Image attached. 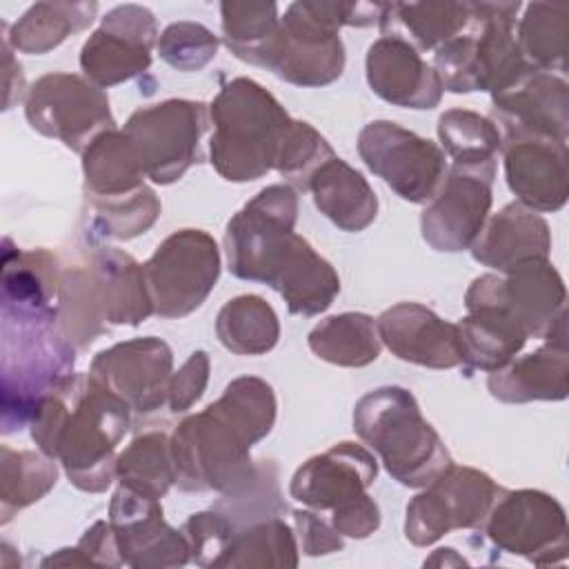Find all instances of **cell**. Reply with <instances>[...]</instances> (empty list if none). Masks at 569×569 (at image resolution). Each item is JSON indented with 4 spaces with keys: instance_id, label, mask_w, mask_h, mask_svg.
<instances>
[{
    "instance_id": "obj_1",
    "label": "cell",
    "mask_w": 569,
    "mask_h": 569,
    "mask_svg": "<svg viewBox=\"0 0 569 569\" xmlns=\"http://www.w3.org/2000/svg\"><path fill=\"white\" fill-rule=\"evenodd\" d=\"M129 427V405L89 373H73L60 391L44 396L29 422L38 449L87 493H102L116 480V449Z\"/></svg>"
},
{
    "instance_id": "obj_2",
    "label": "cell",
    "mask_w": 569,
    "mask_h": 569,
    "mask_svg": "<svg viewBox=\"0 0 569 569\" xmlns=\"http://www.w3.org/2000/svg\"><path fill=\"white\" fill-rule=\"evenodd\" d=\"M269 433L256 413L222 393L187 416L169 436L178 489L220 496L238 491L256 478L258 460L251 458V447Z\"/></svg>"
},
{
    "instance_id": "obj_3",
    "label": "cell",
    "mask_w": 569,
    "mask_h": 569,
    "mask_svg": "<svg viewBox=\"0 0 569 569\" xmlns=\"http://www.w3.org/2000/svg\"><path fill=\"white\" fill-rule=\"evenodd\" d=\"M382 2H291L284 16H280V24L262 51L258 67L293 87H327L345 71L340 29L378 24Z\"/></svg>"
},
{
    "instance_id": "obj_4",
    "label": "cell",
    "mask_w": 569,
    "mask_h": 569,
    "mask_svg": "<svg viewBox=\"0 0 569 569\" xmlns=\"http://www.w3.org/2000/svg\"><path fill=\"white\" fill-rule=\"evenodd\" d=\"M209 158L229 182H251L269 173L293 120L276 96L251 78L224 82L209 104Z\"/></svg>"
},
{
    "instance_id": "obj_5",
    "label": "cell",
    "mask_w": 569,
    "mask_h": 569,
    "mask_svg": "<svg viewBox=\"0 0 569 569\" xmlns=\"http://www.w3.org/2000/svg\"><path fill=\"white\" fill-rule=\"evenodd\" d=\"M353 431L402 487L422 489L453 465L442 438L405 387L367 391L353 407Z\"/></svg>"
},
{
    "instance_id": "obj_6",
    "label": "cell",
    "mask_w": 569,
    "mask_h": 569,
    "mask_svg": "<svg viewBox=\"0 0 569 569\" xmlns=\"http://www.w3.org/2000/svg\"><path fill=\"white\" fill-rule=\"evenodd\" d=\"M73 362L58 320L2 316V433L29 427L38 402L73 378Z\"/></svg>"
},
{
    "instance_id": "obj_7",
    "label": "cell",
    "mask_w": 569,
    "mask_h": 569,
    "mask_svg": "<svg viewBox=\"0 0 569 569\" xmlns=\"http://www.w3.org/2000/svg\"><path fill=\"white\" fill-rule=\"evenodd\" d=\"M298 191L284 184L260 189L224 229L229 271L240 280L271 284L296 240Z\"/></svg>"
},
{
    "instance_id": "obj_8",
    "label": "cell",
    "mask_w": 569,
    "mask_h": 569,
    "mask_svg": "<svg viewBox=\"0 0 569 569\" xmlns=\"http://www.w3.org/2000/svg\"><path fill=\"white\" fill-rule=\"evenodd\" d=\"M567 289L549 260L522 264L509 273H482L465 293V307H500L529 338L567 347Z\"/></svg>"
},
{
    "instance_id": "obj_9",
    "label": "cell",
    "mask_w": 569,
    "mask_h": 569,
    "mask_svg": "<svg viewBox=\"0 0 569 569\" xmlns=\"http://www.w3.org/2000/svg\"><path fill=\"white\" fill-rule=\"evenodd\" d=\"M209 122V104L169 98L133 111L122 133L138 151L147 178L156 184H171L204 158L200 140Z\"/></svg>"
},
{
    "instance_id": "obj_10",
    "label": "cell",
    "mask_w": 569,
    "mask_h": 569,
    "mask_svg": "<svg viewBox=\"0 0 569 569\" xmlns=\"http://www.w3.org/2000/svg\"><path fill=\"white\" fill-rule=\"evenodd\" d=\"M153 316L184 318L202 307L220 278V249L202 229L167 236L142 264Z\"/></svg>"
},
{
    "instance_id": "obj_11",
    "label": "cell",
    "mask_w": 569,
    "mask_h": 569,
    "mask_svg": "<svg viewBox=\"0 0 569 569\" xmlns=\"http://www.w3.org/2000/svg\"><path fill=\"white\" fill-rule=\"evenodd\" d=\"M24 118L40 136L80 153L104 131L116 129L104 89L78 73L53 71L29 84Z\"/></svg>"
},
{
    "instance_id": "obj_12",
    "label": "cell",
    "mask_w": 569,
    "mask_h": 569,
    "mask_svg": "<svg viewBox=\"0 0 569 569\" xmlns=\"http://www.w3.org/2000/svg\"><path fill=\"white\" fill-rule=\"evenodd\" d=\"M502 491L489 473L451 465L409 500L405 538L413 547H431L456 529H482Z\"/></svg>"
},
{
    "instance_id": "obj_13",
    "label": "cell",
    "mask_w": 569,
    "mask_h": 569,
    "mask_svg": "<svg viewBox=\"0 0 569 569\" xmlns=\"http://www.w3.org/2000/svg\"><path fill=\"white\" fill-rule=\"evenodd\" d=\"M482 533L498 551L527 558L538 567L565 562L569 553L565 507L540 489H505L493 502Z\"/></svg>"
},
{
    "instance_id": "obj_14",
    "label": "cell",
    "mask_w": 569,
    "mask_h": 569,
    "mask_svg": "<svg viewBox=\"0 0 569 569\" xmlns=\"http://www.w3.org/2000/svg\"><path fill=\"white\" fill-rule=\"evenodd\" d=\"M358 156L391 191L413 204L429 202L447 173L438 142L391 120H373L360 129Z\"/></svg>"
},
{
    "instance_id": "obj_15",
    "label": "cell",
    "mask_w": 569,
    "mask_h": 569,
    "mask_svg": "<svg viewBox=\"0 0 569 569\" xmlns=\"http://www.w3.org/2000/svg\"><path fill=\"white\" fill-rule=\"evenodd\" d=\"M160 33L151 9L142 4H118L102 18L100 27L80 49V69L100 89L138 78L151 67V51Z\"/></svg>"
},
{
    "instance_id": "obj_16",
    "label": "cell",
    "mask_w": 569,
    "mask_h": 569,
    "mask_svg": "<svg viewBox=\"0 0 569 569\" xmlns=\"http://www.w3.org/2000/svg\"><path fill=\"white\" fill-rule=\"evenodd\" d=\"M493 180L496 169L447 167L438 193L420 216L425 242L442 253L467 251L489 218Z\"/></svg>"
},
{
    "instance_id": "obj_17",
    "label": "cell",
    "mask_w": 569,
    "mask_h": 569,
    "mask_svg": "<svg viewBox=\"0 0 569 569\" xmlns=\"http://www.w3.org/2000/svg\"><path fill=\"white\" fill-rule=\"evenodd\" d=\"M171 373L173 351L156 336L118 342L96 353L89 367V376L124 400L136 413H153L167 407Z\"/></svg>"
},
{
    "instance_id": "obj_18",
    "label": "cell",
    "mask_w": 569,
    "mask_h": 569,
    "mask_svg": "<svg viewBox=\"0 0 569 569\" xmlns=\"http://www.w3.org/2000/svg\"><path fill=\"white\" fill-rule=\"evenodd\" d=\"M122 565L133 569H173L191 562V549L182 529H173L160 500L118 487L109 505Z\"/></svg>"
},
{
    "instance_id": "obj_19",
    "label": "cell",
    "mask_w": 569,
    "mask_h": 569,
    "mask_svg": "<svg viewBox=\"0 0 569 569\" xmlns=\"http://www.w3.org/2000/svg\"><path fill=\"white\" fill-rule=\"evenodd\" d=\"M491 120L507 138H549L567 144L569 84L556 73L531 69L513 87L491 96Z\"/></svg>"
},
{
    "instance_id": "obj_20",
    "label": "cell",
    "mask_w": 569,
    "mask_h": 569,
    "mask_svg": "<svg viewBox=\"0 0 569 569\" xmlns=\"http://www.w3.org/2000/svg\"><path fill=\"white\" fill-rule=\"evenodd\" d=\"M376 478V456L365 445L342 440L296 469L289 482V496L313 511H333L367 493Z\"/></svg>"
},
{
    "instance_id": "obj_21",
    "label": "cell",
    "mask_w": 569,
    "mask_h": 569,
    "mask_svg": "<svg viewBox=\"0 0 569 569\" xmlns=\"http://www.w3.org/2000/svg\"><path fill=\"white\" fill-rule=\"evenodd\" d=\"M380 342L400 360L427 369L462 365L456 322L420 302H398L376 318Z\"/></svg>"
},
{
    "instance_id": "obj_22",
    "label": "cell",
    "mask_w": 569,
    "mask_h": 569,
    "mask_svg": "<svg viewBox=\"0 0 569 569\" xmlns=\"http://www.w3.org/2000/svg\"><path fill=\"white\" fill-rule=\"evenodd\" d=\"M365 69L371 91L393 107L422 111L442 100V84L433 67L400 38L380 36L371 42Z\"/></svg>"
},
{
    "instance_id": "obj_23",
    "label": "cell",
    "mask_w": 569,
    "mask_h": 569,
    "mask_svg": "<svg viewBox=\"0 0 569 569\" xmlns=\"http://www.w3.org/2000/svg\"><path fill=\"white\" fill-rule=\"evenodd\" d=\"M505 178L520 204L553 213L567 202V144L549 138L502 140Z\"/></svg>"
},
{
    "instance_id": "obj_24",
    "label": "cell",
    "mask_w": 569,
    "mask_h": 569,
    "mask_svg": "<svg viewBox=\"0 0 569 569\" xmlns=\"http://www.w3.org/2000/svg\"><path fill=\"white\" fill-rule=\"evenodd\" d=\"M469 251L476 262L496 273H509L522 264L549 260L551 231L538 211L513 200L487 218Z\"/></svg>"
},
{
    "instance_id": "obj_25",
    "label": "cell",
    "mask_w": 569,
    "mask_h": 569,
    "mask_svg": "<svg viewBox=\"0 0 569 569\" xmlns=\"http://www.w3.org/2000/svg\"><path fill=\"white\" fill-rule=\"evenodd\" d=\"M62 269L47 249H18L2 242V316L18 320H58Z\"/></svg>"
},
{
    "instance_id": "obj_26",
    "label": "cell",
    "mask_w": 569,
    "mask_h": 569,
    "mask_svg": "<svg viewBox=\"0 0 569 569\" xmlns=\"http://www.w3.org/2000/svg\"><path fill=\"white\" fill-rule=\"evenodd\" d=\"M520 2H478L480 22L473 31L476 89L500 93L527 76L529 64L516 40V16Z\"/></svg>"
},
{
    "instance_id": "obj_27",
    "label": "cell",
    "mask_w": 569,
    "mask_h": 569,
    "mask_svg": "<svg viewBox=\"0 0 569 569\" xmlns=\"http://www.w3.org/2000/svg\"><path fill=\"white\" fill-rule=\"evenodd\" d=\"M84 262L93 298L107 327H136L153 316V302L147 291L142 264L133 256L116 247H96L89 251Z\"/></svg>"
},
{
    "instance_id": "obj_28",
    "label": "cell",
    "mask_w": 569,
    "mask_h": 569,
    "mask_svg": "<svg viewBox=\"0 0 569 569\" xmlns=\"http://www.w3.org/2000/svg\"><path fill=\"white\" fill-rule=\"evenodd\" d=\"M489 393L509 405L533 400L558 402L569 393V351L545 342L531 353L516 356L487 378Z\"/></svg>"
},
{
    "instance_id": "obj_29",
    "label": "cell",
    "mask_w": 569,
    "mask_h": 569,
    "mask_svg": "<svg viewBox=\"0 0 569 569\" xmlns=\"http://www.w3.org/2000/svg\"><path fill=\"white\" fill-rule=\"evenodd\" d=\"M476 22V2H387L378 29L382 36L409 42L416 51H436Z\"/></svg>"
},
{
    "instance_id": "obj_30",
    "label": "cell",
    "mask_w": 569,
    "mask_h": 569,
    "mask_svg": "<svg viewBox=\"0 0 569 569\" xmlns=\"http://www.w3.org/2000/svg\"><path fill=\"white\" fill-rule=\"evenodd\" d=\"M307 191L316 209L340 231H365L378 216V196L367 178L333 156L309 180Z\"/></svg>"
},
{
    "instance_id": "obj_31",
    "label": "cell",
    "mask_w": 569,
    "mask_h": 569,
    "mask_svg": "<svg viewBox=\"0 0 569 569\" xmlns=\"http://www.w3.org/2000/svg\"><path fill=\"white\" fill-rule=\"evenodd\" d=\"M269 287L282 296L289 313L311 318L331 307L340 293V278L331 262L298 233Z\"/></svg>"
},
{
    "instance_id": "obj_32",
    "label": "cell",
    "mask_w": 569,
    "mask_h": 569,
    "mask_svg": "<svg viewBox=\"0 0 569 569\" xmlns=\"http://www.w3.org/2000/svg\"><path fill=\"white\" fill-rule=\"evenodd\" d=\"M462 365L469 371H496L513 360L529 336L520 322L500 307L467 309L456 322Z\"/></svg>"
},
{
    "instance_id": "obj_33",
    "label": "cell",
    "mask_w": 569,
    "mask_h": 569,
    "mask_svg": "<svg viewBox=\"0 0 569 569\" xmlns=\"http://www.w3.org/2000/svg\"><path fill=\"white\" fill-rule=\"evenodd\" d=\"M98 16V2H36L13 24L2 22L13 51L42 56L69 36L84 31Z\"/></svg>"
},
{
    "instance_id": "obj_34",
    "label": "cell",
    "mask_w": 569,
    "mask_h": 569,
    "mask_svg": "<svg viewBox=\"0 0 569 569\" xmlns=\"http://www.w3.org/2000/svg\"><path fill=\"white\" fill-rule=\"evenodd\" d=\"M87 198H118L144 187V167L122 129L100 133L82 151Z\"/></svg>"
},
{
    "instance_id": "obj_35",
    "label": "cell",
    "mask_w": 569,
    "mask_h": 569,
    "mask_svg": "<svg viewBox=\"0 0 569 569\" xmlns=\"http://www.w3.org/2000/svg\"><path fill=\"white\" fill-rule=\"evenodd\" d=\"M313 356L338 367H367L378 360L382 342L369 313L345 311L320 320L307 336Z\"/></svg>"
},
{
    "instance_id": "obj_36",
    "label": "cell",
    "mask_w": 569,
    "mask_h": 569,
    "mask_svg": "<svg viewBox=\"0 0 569 569\" xmlns=\"http://www.w3.org/2000/svg\"><path fill=\"white\" fill-rule=\"evenodd\" d=\"M216 336L236 356H262L278 345L280 322L262 296L242 293L218 311Z\"/></svg>"
},
{
    "instance_id": "obj_37",
    "label": "cell",
    "mask_w": 569,
    "mask_h": 569,
    "mask_svg": "<svg viewBox=\"0 0 569 569\" xmlns=\"http://www.w3.org/2000/svg\"><path fill=\"white\" fill-rule=\"evenodd\" d=\"M58 482V460L44 451L0 449V522L44 498Z\"/></svg>"
},
{
    "instance_id": "obj_38",
    "label": "cell",
    "mask_w": 569,
    "mask_h": 569,
    "mask_svg": "<svg viewBox=\"0 0 569 569\" xmlns=\"http://www.w3.org/2000/svg\"><path fill=\"white\" fill-rule=\"evenodd\" d=\"M440 149L451 164L471 169H496L502 136L496 122L469 109H447L438 118Z\"/></svg>"
},
{
    "instance_id": "obj_39",
    "label": "cell",
    "mask_w": 569,
    "mask_h": 569,
    "mask_svg": "<svg viewBox=\"0 0 569 569\" xmlns=\"http://www.w3.org/2000/svg\"><path fill=\"white\" fill-rule=\"evenodd\" d=\"M569 7L565 2H531L516 24L518 47L529 64L553 73L567 69Z\"/></svg>"
},
{
    "instance_id": "obj_40",
    "label": "cell",
    "mask_w": 569,
    "mask_h": 569,
    "mask_svg": "<svg viewBox=\"0 0 569 569\" xmlns=\"http://www.w3.org/2000/svg\"><path fill=\"white\" fill-rule=\"evenodd\" d=\"M116 478L140 496L160 500L176 485L171 442L162 431H149L131 440L116 458Z\"/></svg>"
},
{
    "instance_id": "obj_41",
    "label": "cell",
    "mask_w": 569,
    "mask_h": 569,
    "mask_svg": "<svg viewBox=\"0 0 569 569\" xmlns=\"http://www.w3.org/2000/svg\"><path fill=\"white\" fill-rule=\"evenodd\" d=\"M298 542L293 529L276 518L240 527L220 558L218 567H298Z\"/></svg>"
},
{
    "instance_id": "obj_42",
    "label": "cell",
    "mask_w": 569,
    "mask_h": 569,
    "mask_svg": "<svg viewBox=\"0 0 569 569\" xmlns=\"http://www.w3.org/2000/svg\"><path fill=\"white\" fill-rule=\"evenodd\" d=\"M222 40L242 62L258 67V60L271 42L280 13L276 2H220Z\"/></svg>"
},
{
    "instance_id": "obj_43",
    "label": "cell",
    "mask_w": 569,
    "mask_h": 569,
    "mask_svg": "<svg viewBox=\"0 0 569 569\" xmlns=\"http://www.w3.org/2000/svg\"><path fill=\"white\" fill-rule=\"evenodd\" d=\"M91 229L111 240H131L147 233L160 216V198L151 187L118 198H89Z\"/></svg>"
},
{
    "instance_id": "obj_44",
    "label": "cell",
    "mask_w": 569,
    "mask_h": 569,
    "mask_svg": "<svg viewBox=\"0 0 569 569\" xmlns=\"http://www.w3.org/2000/svg\"><path fill=\"white\" fill-rule=\"evenodd\" d=\"M333 156L331 144L318 129L305 120H291L273 171H278L296 191H307L311 176Z\"/></svg>"
},
{
    "instance_id": "obj_45",
    "label": "cell",
    "mask_w": 569,
    "mask_h": 569,
    "mask_svg": "<svg viewBox=\"0 0 569 569\" xmlns=\"http://www.w3.org/2000/svg\"><path fill=\"white\" fill-rule=\"evenodd\" d=\"M213 509L222 511L238 529L276 518L284 511L278 489V471L271 460H258V473L238 491L222 493Z\"/></svg>"
},
{
    "instance_id": "obj_46",
    "label": "cell",
    "mask_w": 569,
    "mask_h": 569,
    "mask_svg": "<svg viewBox=\"0 0 569 569\" xmlns=\"http://www.w3.org/2000/svg\"><path fill=\"white\" fill-rule=\"evenodd\" d=\"M220 40L213 36L211 29H207L200 22L191 20H180L171 22L158 40V53L160 58L182 71V73H193L204 69L218 53Z\"/></svg>"
},
{
    "instance_id": "obj_47",
    "label": "cell",
    "mask_w": 569,
    "mask_h": 569,
    "mask_svg": "<svg viewBox=\"0 0 569 569\" xmlns=\"http://www.w3.org/2000/svg\"><path fill=\"white\" fill-rule=\"evenodd\" d=\"M238 527L213 507L191 513L182 525V533L191 549V562L198 567H218Z\"/></svg>"
},
{
    "instance_id": "obj_48",
    "label": "cell",
    "mask_w": 569,
    "mask_h": 569,
    "mask_svg": "<svg viewBox=\"0 0 569 569\" xmlns=\"http://www.w3.org/2000/svg\"><path fill=\"white\" fill-rule=\"evenodd\" d=\"M209 356L207 351H193L178 371L171 373L169 389H167V409L171 413H182L191 409L204 393L209 382Z\"/></svg>"
},
{
    "instance_id": "obj_49",
    "label": "cell",
    "mask_w": 569,
    "mask_h": 569,
    "mask_svg": "<svg viewBox=\"0 0 569 569\" xmlns=\"http://www.w3.org/2000/svg\"><path fill=\"white\" fill-rule=\"evenodd\" d=\"M296 533L300 538V549L305 556H327L342 551L345 538L333 529L329 520L322 518V511L313 509H296L293 511Z\"/></svg>"
},
{
    "instance_id": "obj_50",
    "label": "cell",
    "mask_w": 569,
    "mask_h": 569,
    "mask_svg": "<svg viewBox=\"0 0 569 569\" xmlns=\"http://www.w3.org/2000/svg\"><path fill=\"white\" fill-rule=\"evenodd\" d=\"M329 513H331L329 522L342 538L365 540L380 527V509H378V502L369 493H362V496L336 507Z\"/></svg>"
},
{
    "instance_id": "obj_51",
    "label": "cell",
    "mask_w": 569,
    "mask_h": 569,
    "mask_svg": "<svg viewBox=\"0 0 569 569\" xmlns=\"http://www.w3.org/2000/svg\"><path fill=\"white\" fill-rule=\"evenodd\" d=\"M76 549L80 556L87 560V565L96 567H122L118 540L113 533V527L109 520H98L93 522L82 538L78 540Z\"/></svg>"
},
{
    "instance_id": "obj_52",
    "label": "cell",
    "mask_w": 569,
    "mask_h": 569,
    "mask_svg": "<svg viewBox=\"0 0 569 569\" xmlns=\"http://www.w3.org/2000/svg\"><path fill=\"white\" fill-rule=\"evenodd\" d=\"M2 36V82H4V100H2V109L9 111L16 102L27 98V82H24V73L20 62L13 56V47L9 44L7 36Z\"/></svg>"
},
{
    "instance_id": "obj_53",
    "label": "cell",
    "mask_w": 569,
    "mask_h": 569,
    "mask_svg": "<svg viewBox=\"0 0 569 569\" xmlns=\"http://www.w3.org/2000/svg\"><path fill=\"white\" fill-rule=\"evenodd\" d=\"M425 565H429V567H440V565H445V567H447V565H467V560H465L462 556H458L456 549H451V547H440V549L433 551L431 558L425 560Z\"/></svg>"
}]
</instances>
